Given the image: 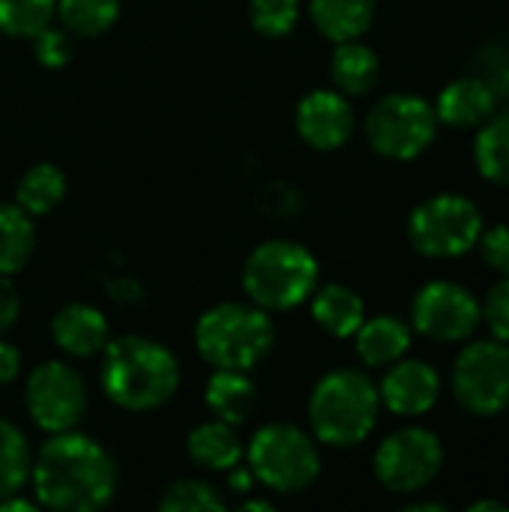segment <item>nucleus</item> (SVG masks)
I'll return each mask as SVG.
<instances>
[{"label": "nucleus", "instance_id": "nucleus-1", "mask_svg": "<svg viewBox=\"0 0 509 512\" xmlns=\"http://www.w3.org/2000/svg\"><path fill=\"white\" fill-rule=\"evenodd\" d=\"M39 507L57 512H96L117 492V465L111 453L81 432L51 435L30 468Z\"/></svg>", "mask_w": 509, "mask_h": 512}, {"label": "nucleus", "instance_id": "nucleus-2", "mask_svg": "<svg viewBox=\"0 0 509 512\" xmlns=\"http://www.w3.org/2000/svg\"><path fill=\"white\" fill-rule=\"evenodd\" d=\"M102 393L123 411H156L180 387L177 357L156 339L120 336L102 348Z\"/></svg>", "mask_w": 509, "mask_h": 512}, {"label": "nucleus", "instance_id": "nucleus-3", "mask_svg": "<svg viewBox=\"0 0 509 512\" xmlns=\"http://www.w3.org/2000/svg\"><path fill=\"white\" fill-rule=\"evenodd\" d=\"M312 435L327 447H357L378 426L381 393L375 381L360 369L327 372L309 396Z\"/></svg>", "mask_w": 509, "mask_h": 512}, {"label": "nucleus", "instance_id": "nucleus-4", "mask_svg": "<svg viewBox=\"0 0 509 512\" xmlns=\"http://www.w3.org/2000/svg\"><path fill=\"white\" fill-rule=\"evenodd\" d=\"M276 345V324L255 303H216L195 324V348L213 369H255Z\"/></svg>", "mask_w": 509, "mask_h": 512}, {"label": "nucleus", "instance_id": "nucleus-5", "mask_svg": "<svg viewBox=\"0 0 509 512\" xmlns=\"http://www.w3.org/2000/svg\"><path fill=\"white\" fill-rule=\"evenodd\" d=\"M318 258L297 240H264L243 261V291L249 303L267 312L303 306L318 288Z\"/></svg>", "mask_w": 509, "mask_h": 512}, {"label": "nucleus", "instance_id": "nucleus-6", "mask_svg": "<svg viewBox=\"0 0 509 512\" xmlns=\"http://www.w3.org/2000/svg\"><path fill=\"white\" fill-rule=\"evenodd\" d=\"M246 468L255 483L276 495H294L309 489L321 474V453L315 435L291 423L261 426L246 447Z\"/></svg>", "mask_w": 509, "mask_h": 512}, {"label": "nucleus", "instance_id": "nucleus-7", "mask_svg": "<svg viewBox=\"0 0 509 512\" xmlns=\"http://www.w3.org/2000/svg\"><path fill=\"white\" fill-rule=\"evenodd\" d=\"M483 228V213L471 198L441 192L414 207L408 219V240L423 258L447 261L468 255L477 246Z\"/></svg>", "mask_w": 509, "mask_h": 512}, {"label": "nucleus", "instance_id": "nucleus-8", "mask_svg": "<svg viewBox=\"0 0 509 512\" xmlns=\"http://www.w3.org/2000/svg\"><path fill=\"white\" fill-rule=\"evenodd\" d=\"M435 105L417 93H390L372 105L366 114L369 147L393 162H411L423 156L438 135Z\"/></svg>", "mask_w": 509, "mask_h": 512}, {"label": "nucleus", "instance_id": "nucleus-9", "mask_svg": "<svg viewBox=\"0 0 509 512\" xmlns=\"http://www.w3.org/2000/svg\"><path fill=\"white\" fill-rule=\"evenodd\" d=\"M456 402L477 417H495L509 408V345L480 339L459 351L450 375Z\"/></svg>", "mask_w": 509, "mask_h": 512}, {"label": "nucleus", "instance_id": "nucleus-10", "mask_svg": "<svg viewBox=\"0 0 509 512\" xmlns=\"http://www.w3.org/2000/svg\"><path fill=\"white\" fill-rule=\"evenodd\" d=\"M375 477L396 495L423 492L444 468V447L432 429L405 426L387 435L375 450Z\"/></svg>", "mask_w": 509, "mask_h": 512}, {"label": "nucleus", "instance_id": "nucleus-11", "mask_svg": "<svg viewBox=\"0 0 509 512\" xmlns=\"http://www.w3.org/2000/svg\"><path fill=\"white\" fill-rule=\"evenodd\" d=\"M24 408L42 432H72L87 414V384L69 363L45 360L27 375Z\"/></svg>", "mask_w": 509, "mask_h": 512}, {"label": "nucleus", "instance_id": "nucleus-12", "mask_svg": "<svg viewBox=\"0 0 509 512\" xmlns=\"http://www.w3.org/2000/svg\"><path fill=\"white\" fill-rule=\"evenodd\" d=\"M483 321L480 300L459 282L435 279L411 303V324L432 342H468Z\"/></svg>", "mask_w": 509, "mask_h": 512}, {"label": "nucleus", "instance_id": "nucleus-13", "mask_svg": "<svg viewBox=\"0 0 509 512\" xmlns=\"http://www.w3.org/2000/svg\"><path fill=\"white\" fill-rule=\"evenodd\" d=\"M294 126L303 144L312 150H339L351 141L357 117L345 93L339 90H312L297 102Z\"/></svg>", "mask_w": 509, "mask_h": 512}, {"label": "nucleus", "instance_id": "nucleus-14", "mask_svg": "<svg viewBox=\"0 0 509 512\" xmlns=\"http://www.w3.org/2000/svg\"><path fill=\"white\" fill-rule=\"evenodd\" d=\"M381 405L399 417H423L441 399V375L426 360H396L378 384Z\"/></svg>", "mask_w": 509, "mask_h": 512}, {"label": "nucleus", "instance_id": "nucleus-15", "mask_svg": "<svg viewBox=\"0 0 509 512\" xmlns=\"http://www.w3.org/2000/svg\"><path fill=\"white\" fill-rule=\"evenodd\" d=\"M51 339L66 357H75V360L96 357L111 339L108 318L102 309L90 303H66L51 318Z\"/></svg>", "mask_w": 509, "mask_h": 512}, {"label": "nucleus", "instance_id": "nucleus-16", "mask_svg": "<svg viewBox=\"0 0 509 512\" xmlns=\"http://www.w3.org/2000/svg\"><path fill=\"white\" fill-rule=\"evenodd\" d=\"M495 87L486 78L462 75L450 81L435 102L438 123H447L453 129H477L495 114Z\"/></svg>", "mask_w": 509, "mask_h": 512}, {"label": "nucleus", "instance_id": "nucleus-17", "mask_svg": "<svg viewBox=\"0 0 509 512\" xmlns=\"http://www.w3.org/2000/svg\"><path fill=\"white\" fill-rule=\"evenodd\" d=\"M204 402L216 420L240 426L258 411V387L243 369H213L204 387Z\"/></svg>", "mask_w": 509, "mask_h": 512}, {"label": "nucleus", "instance_id": "nucleus-18", "mask_svg": "<svg viewBox=\"0 0 509 512\" xmlns=\"http://www.w3.org/2000/svg\"><path fill=\"white\" fill-rule=\"evenodd\" d=\"M357 357L369 369H387L402 360L411 348V327L396 315H375L366 318L354 333Z\"/></svg>", "mask_w": 509, "mask_h": 512}, {"label": "nucleus", "instance_id": "nucleus-19", "mask_svg": "<svg viewBox=\"0 0 509 512\" xmlns=\"http://www.w3.org/2000/svg\"><path fill=\"white\" fill-rule=\"evenodd\" d=\"M186 453L195 465L207 468V471H222L228 474L231 468H237L243 462V441L237 435V426L225 423V420H207L201 426H195L186 438Z\"/></svg>", "mask_w": 509, "mask_h": 512}, {"label": "nucleus", "instance_id": "nucleus-20", "mask_svg": "<svg viewBox=\"0 0 509 512\" xmlns=\"http://www.w3.org/2000/svg\"><path fill=\"white\" fill-rule=\"evenodd\" d=\"M309 300H312L315 324L336 339H351L357 333V327L366 321V303L348 285L330 282L324 288H315Z\"/></svg>", "mask_w": 509, "mask_h": 512}, {"label": "nucleus", "instance_id": "nucleus-21", "mask_svg": "<svg viewBox=\"0 0 509 512\" xmlns=\"http://www.w3.org/2000/svg\"><path fill=\"white\" fill-rule=\"evenodd\" d=\"M378 12V0H309L312 24L330 42L360 39Z\"/></svg>", "mask_w": 509, "mask_h": 512}, {"label": "nucleus", "instance_id": "nucleus-22", "mask_svg": "<svg viewBox=\"0 0 509 512\" xmlns=\"http://www.w3.org/2000/svg\"><path fill=\"white\" fill-rule=\"evenodd\" d=\"M378 75H381V60L366 42L360 39L336 42L330 57V81L336 84L339 93L363 96L378 84Z\"/></svg>", "mask_w": 509, "mask_h": 512}, {"label": "nucleus", "instance_id": "nucleus-23", "mask_svg": "<svg viewBox=\"0 0 509 512\" xmlns=\"http://www.w3.org/2000/svg\"><path fill=\"white\" fill-rule=\"evenodd\" d=\"M36 249V225L15 201L0 204V273L15 276L27 267Z\"/></svg>", "mask_w": 509, "mask_h": 512}, {"label": "nucleus", "instance_id": "nucleus-24", "mask_svg": "<svg viewBox=\"0 0 509 512\" xmlns=\"http://www.w3.org/2000/svg\"><path fill=\"white\" fill-rule=\"evenodd\" d=\"M63 198H66V174L51 162H36L18 177L15 204L30 216L51 213Z\"/></svg>", "mask_w": 509, "mask_h": 512}, {"label": "nucleus", "instance_id": "nucleus-25", "mask_svg": "<svg viewBox=\"0 0 509 512\" xmlns=\"http://www.w3.org/2000/svg\"><path fill=\"white\" fill-rule=\"evenodd\" d=\"M474 162L489 183L509 186V111L492 114L483 126H477Z\"/></svg>", "mask_w": 509, "mask_h": 512}, {"label": "nucleus", "instance_id": "nucleus-26", "mask_svg": "<svg viewBox=\"0 0 509 512\" xmlns=\"http://www.w3.org/2000/svg\"><path fill=\"white\" fill-rule=\"evenodd\" d=\"M63 30L78 39H93L108 33L120 18V0H57V15Z\"/></svg>", "mask_w": 509, "mask_h": 512}, {"label": "nucleus", "instance_id": "nucleus-27", "mask_svg": "<svg viewBox=\"0 0 509 512\" xmlns=\"http://www.w3.org/2000/svg\"><path fill=\"white\" fill-rule=\"evenodd\" d=\"M30 468L33 453L24 432L12 420L0 417V498L21 492L24 483L30 480Z\"/></svg>", "mask_w": 509, "mask_h": 512}, {"label": "nucleus", "instance_id": "nucleus-28", "mask_svg": "<svg viewBox=\"0 0 509 512\" xmlns=\"http://www.w3.org/2000/svg\"><path fill=\"white\" fill-rule=\"evenodd\" d=\"M57 15V0H0V33L33 39Z\"/></svg>", "mask_w": 509, "mask_h": 512}, {"label": "nucleus", "instance_id": "nucleus-29", "mask_svg": "<svg viewBox=\"0 0 509 512\" xmlns=\"http://www.w3.org/2000/svg\"><path fill=\"white\" fill-rule=\"evenodd\" d=\"M159 510L162 512H222L225 510V498L219 495L216 486L204 483V480H177L171 486H165L162 498H159Z\"/></svg>", "mask_w": 509, "mask_h": 512}, {"label": "nucleus", "instance_id": "nucleus-30", "mask_svg": "<svg viewBox=\"0 0 509 512\" xmlns=\"http://www.w3.org/2000/svg\"><path fill=\"white\" fill-rule=\"evenodd\" d=\"M249 21L261 36L282 39L300 21V0H249Z\"/></svg>", "mask_w": 509, "mask_h": 512}, {"label": "nucleus", "instance_id": "nucleus-31", "mask_svg": "<svg viewBox=\"0 0 509 512\" xmlns=\"http://www.w3.org/2000/svg\"><path fill=\"white\" fill-rule=\"evenodd\" d=\"M33 57L45 69H63L72 60V33L54 24L42 27L33 36Z\"/></svg>", "mask_w": 509, "mask_h": 512}, {"label": "nucleus", "instance_id": "nucleus-32", "mask_svg": "<svg viewBox=\"0 0 509 512\" xmlns=\"http://www.w3.org/2000/svg\"><path fill=\"white\" fill-rule=\"evenodd\" d=\"M480 312L492 336L509 345V276H501V282L489 288L486 300L480 303Z\"/></svg>", "mask_w": 509, "mask_h": 512}, {"label": "nucleus", "instance_id": "nucleus-33", "mask_svg": "<svg viewBox=\"0 0 509 512\" xmlns=\"http://www.w3.org/2000/svg\"><path fill=\"white\" fill-rule=\"evenodd\" d=\"M477 246H480L483 261H486L495 273L509 276V225L501 222V225L483 228V234H480Z\"/></svg>", "mask_w": 509, "mask_h": 512}, {"label": "nucleus", "instance_id": "nucleus-34", "mask_svg": "<svg viewBox=\"0 0 509 512\" xmlns=\"http://www.w3.org/2000/svg\"><path fill=\"white\" fill-rule=\"evenodd\" d=\"M21 315V297H18V288L12 282V276H3L0 273V336L18 321Z\"/></svg>", "mask_w": 509, "mask_h": 512}, {"label": "nucleus", "instance_id": "nucleus-35", "mask_svg": "<svg viewBox=\"0 0 509 512\" xmlns=\"http://www.w3.org/2000/svg\"><path fill=\"white\" fill-rule=\"evenodd\" d=\"M18 375H21V351L12 342L0 339V387L12 384Z\"/></svg>", "mask_w": 509, "mask_h": 512}, {"label": "nucleus", "instance_id": "nucleus-36", "mask_svg": "<svg viewBox=\"0 0 509 512\" xmlns=\"http://www.w3.org/2000/svg\"><path fill=\"white\" fill-rule=\"evenodd\" d=\"M36 510H39V501H27V498H21L18 492H15V495L0 498V512H36Z\"/></svg>", "mask_w": 509, "mask_h": 512}, {"label": "nucleus", "instance_id": "nucleus-37", "mask_svg": "<svg viewBox=\"0 0 509 512\" xmlns=\"http://www.w3.org/2000/svg\"><path fill=\"white\" fill-rule=\"evenodd\" d=\"M507 504H501V501H495V498H486V501H474V504H468V512H507Z\"/></svg>", "mask_w": 509, "mask_h": 512}, {"label": "nucleus", "instance_id": "nucleus-38", "mask_svg": "<svg viewBox=\"0 0 509 512\" xmlns=\"http://www.w3.org/2000/svg\"><path fill=\"white\" fill-rule=\"evenodd\" d=\"M405 510L408 512H447L450 507H447V504H441V501H414V504H408Z\"/></svg>", "mask_w": 509, "mask_h": 512}, {"label": "nucleus", "instance_id": "nucleus-39", "mask_svg": "<svg viewBox=\"0 0 509 512\" xmlns=\"http://www.w3.org/2000/svg\"><path fill=\"white\" fill-rule=\"evenodd\" d=\"M240 510L273 512V501H267V498H261V501H240Z\"/></svg>", "mask_w": 509, "mask_h": 512}]
</instances>
